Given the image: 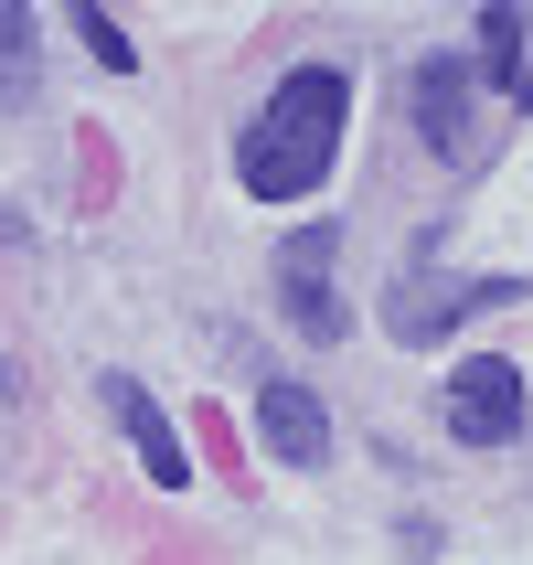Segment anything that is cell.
<instances>
[{
    "mask_svg": "<svg viewBox=\"0 0 533 565\" xmlns=\"http://www.w3.org/2000/svg\"><path fill=\"white\" fill-rule=\"evenodd\" d=\"M342 118H352V75L342 64H299V75H278V96L246 118V139H235V171H246L256 203H299V192H320V171L342 160Z\"/></svg>",
    "mask_w": 533,
    "mask_h": 565,
    "instance_id": "obj_1",
    "label": "cell"
},
{
    "mask_svg": "<svg viewBox=\"0 0 533 565\" xmlns=\"http://www.w3.org/2000/svg\"><path fill=\"white\" fill-rule=\"evenodd\" d=\"M406 107H416V128L438 139V160H459V171L480 160V118H470V54L416 64V75H406Z\"/></svg>",
    "mask_w": 533,
    "mask_h": 565,
    "instance_id": "obj_2",
    "label": "cell"
},
{
    "mask_svg": "<svg viewBox=\"0 0 533 565\" xmlns=\"http://www.w3.org/2000/svg\"><path fill=\"white\" fill-rule=\"evenodd\" d=\"M448 438L459 448L523 438V374L512 363H459V384H448Z\"/></svg>",
    "mask_w": 533,
    "mask_h": 565,
    "instance_id": "obj_3",
    "label": "cell"
},
{
    "mask_svg": "<svg viewBox=\"0 0 533 565\" xmlns=\"http://www.w3.org/2000/svg\"><path fill=\"white\" fill-rule=\"evenodd\" d=\"M278 299H288V331H310V342L342 331V310H331V224H310V235L278 256Z\"/></svg>",
    "mask_w": 533,
    "mask_h": 565,
    "instance_id": "obj_4",
    "label": "cell"
},
{
    "mask_svg": "<svg viewBox=\"0 0 533 565\" xmlns=\"http://www.w3.org/2000/svg\"><path fill=\"white\" fill-rule=\"evenodd\" d=\"M256 438H267V459H288V470H320L331 416H320L310 384H267V395H256Z\"/></svg>",
    "mask_w": 533,
    "mask_h": 565,
    "instance_id": "obj_5",
    "label": "cell"
},
{
    "mask_svg": "<svg viewBox=\"0 0 533 565\" xmlns=\"http://www.w3.org/2000/svg\"><path fill=\"white\" fill-rule=\"evenodd\" d=\"M96 395L118 406V427H128V448L150 459V480H160V491H182V480H192V459H182V438H171V416H160L150 395L128 384V374H107V384H96Z\"/></svg>",
    "mask_w": 533,
    "mask_h": 565,
    "instance_id": "obj_6",
    "label": "cell"
},
{
    "mask_svg": "<svg viewBox=\"0 0 533 565\" xmlns=\"http://www.w3.org/2000/svg\"><path fill=\"white\" fill-rule=\"evenodd\" d=\"M470 299H480V288H438V278H395V310H384V320H395V342H438V331H448V320H459V310H470Z\"/></svg>",
    "mask_w": 533,
    "mask_h": 565,
    "instance_id": "obj_7",
    "label": "cell"
},
{
    "mask_svg": "<svg viewBox=\"0 0 533 565\" xmlns=\"http://www.w3.org/2000/svg\"><path fill=\"white\" fill-rule=\"evenodd\" d=\"M43 22H32L22 0H0V107H32V86H43Z\"/></svg>",
    "mask_w": 533,
    "mask_h": 565,
    "instance_id": "obj_8",
    "label": "cell"
},
{
    "mask_svg": "<svg viewBox=\"0 0 533 565\" xmlns=\"http://www.w3.org/2000/svg\"><path fill=\"white\" fill-rule=\"evenodd\" d=\"M480 75H502V96H523V11L480 22Z\"/></svg>",
    "mask_w": 533,
    "mask_h": 565,
    "instance_id": "obj_9",
    "label": "cell"
},
{
    "mask_svg": "<svg viewBox=\"0 0 533 565\" xmlns=\"http://www.w3.org/2000/svg\"><path fill=\"white\" fill-rule=\"evenodd\" d=\"M75 32H86V43H96V64H118V75H128V64H139V54H128V32L107 22V11H96V0H86V11H75Z\"/></svg>",
    "mask_w": 533,
    "mask_h": 565,
    "instance_id": "obj_10",
    "label": "cell"
}]
</instances>
